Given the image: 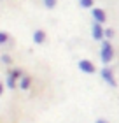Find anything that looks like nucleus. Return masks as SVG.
<instances>
[{
    "instance_id": "nucleus-2",
    "label": "nucleus",
    "mask_w": 119,
    "mask_h": 123,
    "mask_svg": "<svg viewBox=\"0 0 119 123\" xmlns=\"http://www.w3.org/2000/svg\"><path fill=\"white\" fill-rule=\"evenodd\" d=\"M91 35L95 41H103L105 39V30L102 28V23H93V28H91Z\"/></svg>"
},
{
    "instance_id": "nucleus-4",
    "label": "nucleus",
    "mask_w": 119,
    "mask_h": 123,
    "mask_svg": "<svg viewBox=\"0 0 119 123\" xmlns=\"http://www.w3.org/2000/svg\"><path fill=\"white\" fill-rule=\"evenodd\" d=\"M79 69H81L84 74H93V72H95V65L89 60H81V62H79Z\"/></svg>"
},
{
    "instance_id": "nucleus-8",
    "label": "nucleus",
    "mask_w": 119,
    "mask_h": 123,
    "mask_svg": "<svg viewBox=\"0 0 119 123\" xmlns=\"http://www.w3.org/2000/svg\"><path fill=\"white\" fill-rule=\"evenodd\" d=\"M5 85H7V88H11V90H14V86H16V77H14L12 74H9L7 81H5Z\"/></svg>"
},
{
    "instance_id": "nucleus-3",
    "label": "nucleus",
    "mask_w": 119,
    "mask_h": 123,
    "mask_svg": "<svg viewBox=\"0 0 119 123\" xmlns=\"http://www.w3.org/2000/svg\"><path fill=\"white\" fill-rule=\"evenodd\" d=\"M100 74H102V79H103L107 85L116 86V79H114V74H112V70H110V69H107V67H105V69H102Z\"/></svg>"
},
{
    "instance_id": "nucleus-13",
    "label": "nucleus",
    "mask_w": 119,
    "mask_h": 123,
    "mask_svg": "<svg viewBox=\"0 0 119 123\" xmlns=\"http://www.w3.org/2000/svg\"><path fill=\"white\" fill-rule=\"evenodd\" d=\"M2 62H4V63H11V58L7 56V55H4V56H2Z\"/></svg>"
},
{
    "instance_id": "nucleus-11",
    "label": "nucleus",
    "mask_w": 119,
    "mask_h": 123,
    "mask_svg": "<svg viewBox=\"0 0 119 123\" xmlns=\"http://www.w3.org/2000/svg\"><path fill=\"white\" fill-rule=\"evenodd\" d=\"M7 39H9V35L5 32H0V44H5L7 42Z\"/></svg>"
},
{
    "instance_id": "nucleus-14",
    "label": "nucleus",
    "mask_w": 119,
    "mask_h": 123,
    "mask_svg": "<svg viewBox=\"0 0 119 123\" xmlns=\"http://www.w3.org/2000/svg\"><path fill=\"white\" fill-rule=\"evenodd\" d=\"M96 123H107V121H105L103 118H98V120H96Z\"/></svg>"
},
{
    "instance_id": "nucleus-9",
    "label": "nucleus",
    "mask_w": 119,
    "mask_h": 123,
    "mask_svg": "<svg viewBox=\"0 0 119 123\" xmlns=\"http://www.w3.org/2000/svg\"><path fill=\"white\" fill-rule=\"evenodd\" d=\"M79 2H81V5H82V7L84 9H93V0H79Z\"/></svg>"
},
{
    "instance_id": "nucleus-12",
    "label": "nucleus",
    "mask_w": 119,
    "mask_h": 123,
    "mask_svg": "<svg viewBox=\"0 0 119 123\" xmlns=\"http://www.w3.org/2000/svg\"><path fill=\"white\" fill-rule=\"evenodd\" d=\"M114 37V32L112 30H105V39H112Z\"/></svg>"
},
{
    "instance_id": "nucleus-1",
    "label": "nucleus",
    "mask_w": 119,
    "mask_h": 123,
    "mask_svg": "<svg viewBox=\"0 0 119 123\" xmlns=\"http://www.w3.org/2000/svg\"><path fill=\"white\" fill-rule=\"evenodd\" d=\"M112 58H114V48H112V44L109 41H103L100 48V60L103 63H110Z\"/></svg>"
},
{
    "instance_id": "nucleus-5",
    "label": "nucleus",
    "mask_w": 119,
    "mask_h": 123,
    "mask_svg": "<svg viewBox=\"0 0 119 123\" xmlns=\"http://www.w3.org/2000/svg\"><path fill=\"white\" fill-rule=\"evenodd\" d=\"M91 14H93V18H95L96 23H105L107 16H105V12L102 9H91Z\"/></svg>"
},
{
    "instance_id": "nucleus-7",
    "label": "nucleus",
    "mask_w": 119,
    "mask_h": 123,
    "mask_svg": "<svg viewBox=\"0 0 119 123\" xmlns=\"http://www.w3.org/2000/svg\"><path fill=\"white\" fill-rule=\"evenodd\" d=\"M30 85H32V79H30L28 76H23V77L19 79V88H21V90H28Z\"/></svg>"
},
{
    "instance_id": "nucleus-6",
    "label": "nucleus",
    "mask_w": 119,
    "mask_h": 123,
    "mask_svg": "<svg viewBox=\"0 0 119 123\" xmlns=\"http://www.w3.org/2000/svg\"><path fill=\"white\" fill-rule=\"evenodd\" d=\"M44 41H46V33H44L42 30H37L35 33H33V42L35 44H42Z\"/></svg>"
},
{
    "instance_id": "nucleus-10",
    "label": "nucleus",
    "mask_w": 119,
    "mask_h": 123,
    "mask_svg": "<svg viewBox=\"0 0 119 123\" xmlns=\"http://www.w3.org/2000/svg\"><path fill=\"white\" fill-rule=\"evenodd\" d=\"M56 2H58V0H44V5H46L47 9H53V7H56Z\"/></svg>"
}]
</instances>
